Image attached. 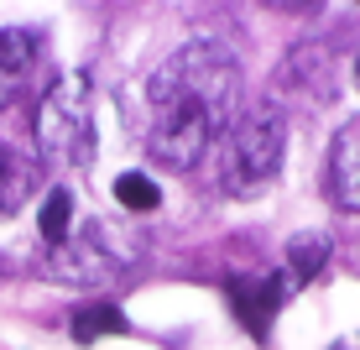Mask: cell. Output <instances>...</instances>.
<instances>
[{
    "instance_id": "4",
    "label": "cell",
    "mask_w": 360,
    "mask_h": 350,
    "mask_svg": "<svg viewBox=\"0 0 360 350\" xmlns=\"http://www.w3.org/2000/svg\"><path fill=\"white\" fill-rule=\"evenodd\" d=\"M288 298H292V282L282 277V272L230 282V304H235V314L245 319V330H251V335H266V330H271V314H277Z\"/></svg>"
},
{
    "instance_id": "1",
    "label": "cell",
    "mask_w": 360,
    "mask_h": 350,
    "mask_svg": "<svg viewBox=\"0 0 360 350\" xmlns=\"http://www.w3.org/2000/svg\"><path fill=\"white\" fill-rule=\"evenodd\" d=\"M146 152L172 173H188L235 126L240 63L219 42H188L146 79Z\"/></svg>"
},
{
    "instance_id": "8",
    "label": "cell",
    "mask_w": 360,
    "mask_h": 350,
    "mask_svg": "<svg viewBox=\"0 0 360 350\" xmlns=\"http://www.w3.org/2000/svg\"><path fill=\"white\" fill-rule=\"evenodd\" d=\"M32 178H37L32 162L21 157V152H11V146L0 142V220L16 215V209L32 199Z\"/></svg>"
},
{
    "instance_id": "12",
    "label": "cell",
    "mask_w": 360,
    "mask_h": 350,
    "mask_svg": "<svg viewBox=\"0 0 360 350\" xmlns=\"http://www.w3.org/2000/svg\"><path fill=\"white\" fill-rule=\"evenodd\" d=\"M355 79H360V63H355Z\"/></svg>"
},
{
    "instance_id": "11",
    "label": "cell",
    "mask_w": 360,
    "mask_h": 350,
    "mask_svg": "<svg viewBox=\"0 0 360 350\" xmlns=\"http://www.w3.org/2000/svg\"><path fill=\"white\" fill-rule=\"evenodd\" d=\"M115 199L131 209V215H146V209L162 204V189H157L146 173H120V178H115Z\"/></svg>"
},
{
    "instance_id": "5",
    "label": "cell",
    "mask_w": 360,
    "mask_h": 350,
    "mask_svg": "<svg viewBox=\"0 0 360 350\" xmlns=\"http://www.w3.org/2000/svg\"><path fill=\"white\" fill-rule=\"evenodd\" d=\"M32 73H37V32L6 27L0 32V110L21 99V89L32 84Z\"/></svg>"
},
{
    "instance_id": "6",
    "label": "cell",
    "mask_w": 360,
    "mask_h": 350,
    "mask_svg": "<svg viewBox=\"0 0 360 350\" xmlns=\"http://www.w3.org/2000/svg\"><path fill=\"white\" fill-rule=\"evenodd\" d=\"M329 189L345 209H360V120H350L340 136H334L329 152Z\"/></svg>"
},
{
    "instance_id": "3",
    "label": "cell",
    "mask_w": 360,
    "mask_h": 350,
    "mask_svg": "<svg viewBox=\"0 0 360 350\" xmlns=\"http://www.w3.org/2000/svg\"><path fill=\"white\" fill-rule=\"evenodd\" d=\"M37 152L53 168H84L94 157V89L89 73H63L37 105Z\"/></svg>"
},
{
    "instance_id": "7",
    "label": "cell",
    "mask_w": 360,
    "mask_h": 350,
    "mask_svg": "<svg viewBox=\"0 0 360 350\" xmlns=\"http://www.w3.org/2000/svg\"><path fill=\"white\" fill-rule=\"evenodd\" d=\"M329 235L324 230H308V235H297V241L288 246V272H282V277H288L292 287H303V282H314L319 272L329 267Z\"/></svg>"
},
{
    "instance_id": "2",
    "label": "cell",
    "mask_w": 360,
    "mask_h": 350,
    "mask_svg": "<svg viewBox=\"0 0 360 350\" xmlns=\"http://www.w3.org/2000/svg\"><path fill=\"white\" fill-rule=\"evenodd\" d=\"M288 157V120L277 105H251L235 115V126L225 131V162H219V183L225 194H262L271 178L282 173Z\"/></svg>"
},
{
    "instance_id": "9",
    "label": "cell",
    "mask_w": 360,
    "mask_h": 350,
    "mask_svg": "<svg viewBox=\"0 0 360 350\" xmlns=\"http://www.w3.org/2000/svg\"><path fill=\"white\" fill-rule=\"evenodd\" d=\"M120 330H126V314L115 304H89L73 314V340L79 345H94L99 335H120Z\"/></svg>"
},
{
    "instance_id": "10",
    "label": "cell",
    "mask_w": 360,
    "mask_h": 350,
    "mask_svg": "<svg viewBox=\"0 0 360 350\" xmlns=\"http://www.w3.org/2000/svg\"><path fill=\"white\" fill-rule=\"evenodd\" d=\"M37 225H42V235L53 246H63L68 241V230H73V194L68 189H53L42 199V215H37Z\"/></svg>"
}]
</instances>
